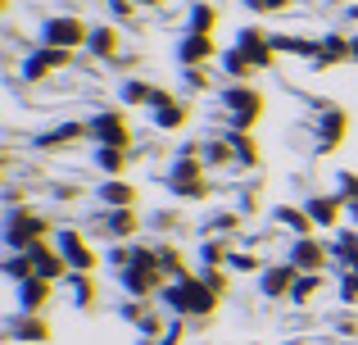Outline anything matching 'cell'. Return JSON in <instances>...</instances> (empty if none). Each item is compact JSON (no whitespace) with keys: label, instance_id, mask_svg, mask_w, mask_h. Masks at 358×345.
I'll return each instance as SVG.
<instances>
[{"label":"cell","instance_id":"7a4b0ae2","mask_svg":"<svg viewBox=\"0 0 358 345\" xmlns=\"http://www.w3.org/2000/svg\"><path fill=\"white\" fill-rule=\"evenodd\" d=\"M299 264H304V268H317V264H322V255H317L313 241H304V246H299Z\"/></svg>","mask_w":358,"mask_h":345},{"label":"cell","instance_id":"6da1fadb","mask_svg":"<svg viewBox=\"0 0 358 345\" xmlns=\"http://www.w3.org/2000/svg\"><path fill=\"white\" fill-rule=\"evenodd\" d=\"M50 41H82L78 23H50Z\"/></svg>","mask_w":358,"mask_h":345},{"label":"cell","instance_id":"3957f363","mask_svg":"<svg viewBox=\"0 0 358 345\" xmlns=\"http://www.w3.org/2000/svg\"><path fill=\"white\" fill-rule=\"evenodd\" d=\"M313 218L317 223H331L336 218V200H313Z\"/></svg>","mask_w":358,"mask_h":345},{"label":"cell","instance_id":"5b68a950","mask_svg":"<svg viewBox=\"0 0 358 345\" xmlns=\"http://www.w3.org/2000/svg\"><path fill=\"white\" fill-rule=\"evenodd\" d=\"M23 300H27V304H41V300H45V282H27Z\"/></svg>","mask_w":358,"mask_h":345},{"label":"cell","instance_id":"277c9868","mask_svg":"<svg viewBox=\"0 0 358 345\" xmlns=\"http://www.w3.org/2000/svg\"><path fill=\"white\" fill-rule=\"evenodd\" d=\"M290 277H295L290 268H277V273L268 277V291H272V295H277V291H286V282H290Z\"/></svg>","mask_w":358,"mask_h":345}]
</instances>
